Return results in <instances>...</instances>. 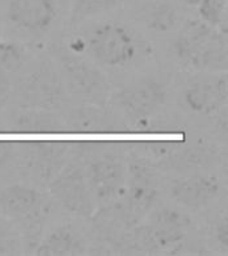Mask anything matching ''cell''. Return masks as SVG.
I'll list each match as a JSON object with an SVG mask.
<instances>
[{"label":"cell","instance_id":"6da1fadb","mask_svg":"<svg viewBox=\"0 0 228 256\" xmlns=\"http://www.w3.org/2000/svg\"><path fill=\"white\" fill-rule=\"evenodd\" d=\"M227 34L203 20H188L174 40L176 59L186 67L220 71L228 63Z\"/></svg>","mask_w":228,"mask_h":256},{"label":"cell","instance_id":"7a4b0ae2","mask_svg":"<svg viewBox=\"0 0 228 256\" xmlns=\"http://www.w3.org/2000/svg\"><path fill=\"white\" fill-rule=\"evenodd\" d=\"M0 211L19 224L24 243L35 250L50 215V203L44 195L26 184H12L0 192Z\"/></svg>","mask_w":228,"mask_h":256},{"label":"cell","instance_id":"3957f363","mask_svg":"<svg viewBox=\"0 0 228 256\" xmlns=\"http://www.w3.org/2000/svg\"><path fill=\"white\" fill-rule=\"evenodd\" d=\"M126 172L123 194L116 202L123 214L124 222L131 230L151 212L159 196V190L155 167L146 160L135 156Z\"/></svg>","mask_w":228,"mask_h":256},{"label":"cell","instance_id":"277c9868","mask_svg":"<svg viewBox=\"0 0 228 256\" xmlns=\"http://www.w3.org/2000/svg\"><path fill=\"white\" fill-rule=\"evenodd\" d=\"M58 60L67 92L91 103L100 104L107 99L110 83L99 68L71 51H59Z\"/></svg>","mask_w":228,"mask_h":256},{"label":"cell","instance_id":"5b68a950","mask_svg":"<svg viewBox=\"0 0 228 256\" xmlns=\"http://www.w3.org/2000/svg\"><path fill=\"white\" fill-rule=\"evenodd\" d=\"M18 103L23 108L55 111L66 103L67 90L62 76L47 64H40L26 76L15 90Z\"/></svg>","mask_w":228,"mask_h":256},{"label":"cell","instance_id":"8992f818","mask_svg":"<svg viewBox=\"0 0 228 256\" xmlns=\"http://www.w3.org/2000/svg\"><path fill=\"white\" fill-rule=\"evenodd\" d=\"M167 99V88L156 78H143L124 86L112 96V102L135 123L156 115Z\"/></svg>","mask_w":228,"mask_h":256},{"label":"cell","instance_id":"52a82bcc","mask_svg":"<svg viewBox=\"0 0 228 256\" xmlns=\"http://www.w3.org/2000/svg\"><path fill=\"white\" fill-rule=\"evenodd\" d=\"M87 50L98 63L122 67L134 59L136 46L127 28L116 23H103L90 35Z\"/></svg>","mask_w":228,"mask_h":256},{"label":"cell","instance_id":"ba28073f","mask_svg":"<svg viewBox=\"0 0 228 256\" xmlns=\"http://www.w3.org/2000/svg\"><path fill=\"white\" fill-rule=\"evenodd\" d=\"M51 195L68 212L90 218L95 211V199L88 184L84 168L78 164H66L50 182Z\"/></svg>","mask_w":228,"mask_h":256},{"label":"cell","instance_id":"9c48e42d","mask_svg":"<svg viewBox=\"0 0 228 256\" xmlns=\"http://www.w3.org/2000/svg\"><path fill=\"white\" fill-rule=\"evenodd\" d=\"M84 172L95 202L111 203L123 194L126 168L115 152H104L90 158Z\"/></svg>","mask_w":228,"mask_h":256},{"label":"cell","instance_id":"30bf717a","mask_svg":"<svg viewBox=\"0 0 228 256\" xmlns=\"http://www.w3.org/2000/svg\"><path fill=\"white\" fill-rule=\"evenodd\" d=\"M70 143L63 140H36L28 142L24 150L30 171L43 182H51L66 166Z\"/></svg>","mask_w":228,"mask_h":256},{"label":"cell","instance_id":"8fae6325","mask_svg":"<svg viewBox=\"0 0 228 256\" xmlns=\"http://www.w3.org/2000/svg\"><path fill=\"white\" fill-rule=\"evenodd\" d=\"M219 191V180L215 176L204 172L187 174L172 180L170 186V195L172 199L176 203L192 210L207 207L216 199Z\"/></svg>","mask_w":228,"mask_h":256},{"label":"cell","instance_id":"7c38bea8","mask_svg":"<svg viewBox=\"0 0 228 256\" xmlns=\"http://www.w3.org/2000/svg\"><path fill=\"white\" fill-rule=\"evenodd\" d=\"M7 19L16 27L31 34H43L58 15L55 0H8Z\"/></svg>","mask_w":228,"mask_h":256},{"label":"cell","instance_id":"4fadbf2b","mask_svg":"<svg viewBox=\"0 0 228 256\" xmlns=\"http://www.w3.org/2000/svg\"><path fill=\"white\" fill-rule=\"evenodd\" d=\"M63 119L67 132L74 134H116L124 127L114 112L98 103L72 108Z\"/></svg>","mask_w":228,"mask_h":256},{"label":"cell","instance_id":"5bb4252c","mask_svg":"<svg viewBox=\"0 0 228 256\" xmlns=\"http://www.w3.org/2000/svg\"><path fill=\"white\" fill-rule=\"evenodd\" d=\"M218 159L219 155L215 146L202 139L196 142H188V139H186L175 152H172L156 168L182 172L186 175L198 174L210 170Z\"/></svg>","mask_w":228,"mask_h":256},{"label":"cell","instance_id":"9a60e30c","mask_svg":"<svg viewBox=\"0 0 228 256\" xmlns=\"http://www.w3.org/2000/svg\"><path fill=\"white\" fill-rule=\"evenodd\" d=\"M227 99L228 82L226 75L196 80L188 84L183 91V102L188 110L204 115L219 112L227 106Z\"/></svg>","mask_w":228,"mask_h":256},{"label":"cell","instance_id":"2e32d148","mask_svg":"<svg viewBox=\"0 0 228 256\" xmlns=\"http://www.w3.org/2000/svg\"><path fill=\"white\" fill-rule=\"evenodd\" d=\"M90 219L98 243L111 248L112 252H120L130 228L124 222L118 202L104 204L99 211H94Z\"/></svg>","mask_w":228,"mask_h":256},{"label":"cell","instance_id":"e0dca14e","mask_svg":"<svg viewBox=\"0 0 228 256\" xmlns=\"http://www.w3.org/2000/svg\"><path fill=\"white\" fill-rule=\"evenodd\" d=\"M34 252L40 256L83 255L87 252V243L75 227L62 224L42 238Z\"/></svg>","mask_w":228,"mask_h":256},{"label":"cell","instance_id":"ac0fdd59","mask_svg":"<svg viewBox=\"0 0 228 256\" xmlns=\"http://www.w3.org/2000/svg\"><path fill=\"white\" fill-rule=\"evenodd\" d=\"M11 126L18 134L56 135L67 132L63 118L56 115L54 111L39 108H23V111L16 114L12 119Z\"/></svg>","mask_w":228,"mask_h":256},{"label":"cell","instance_id":"d6986e66","mask_svg":"<svg viewBox=\"0 0 228 256\" xmlns=\"http://www.w3.org/2000/svg\"><path fill=\"white\" fill-rule=\"evenodd\" d=\"M140 16L148 30L158 34H167L179 22V11L171 0H151L142 7Z\"/></svg>","mask_w":228,"mask_h":256},{"label":"cell","instance_id":"ffe728a7","mask_svg":"<svg viewBox=\"0 0 228 256\" xmlns=\"http://www.w3.org/2000/svg\"><path fill=\"white\" fill-rule=\"evenodd\" d=\"M198 8L200 20L227 34V0H202Z\"/></svg>","mask_w":228,"mask_h":256},{"label":"cell","instance_id":"44dd1931","mask_svg":"<svg viewBox=\"0 0 228 256\" xmlns=\"http://www.w3.org/2000/svg\"><path fill=\"white\" fill-rule=\"evenodd\" d=\"M150 222L159 224L162 227L184 232H187L188 228L192 227L191 216L187 215L186 212L171 207L159 208V210L152 212L151 216H150Z\"/></svg>","mask_w":228,"mask_h":256},{"label":"cell","instance_id":"7402d4cb","mask_svg":"<svg viewBox=\"0 0 228 256\" xmlns=\"http://www.w3.org/2000/svg\"><path fill=\"white\" fill-rule=\"evenodd\" d=\"M24 51L12 42H0V70L4 72H18L24 64Z\"/></svg>","mask_w":228,"mask_h":256},{"label":"cell","instance_id":"603a6c76","mask_svg":"<svg viewBox=\"0 0 228 256\" xmlns=\"http://www.w3.org/2000/svg\"><path fill=\"white\" fill-rule=\"evenodd\" d=\"M120 3V0H72V12L74 16L86 18L108 12Z\"/></svg>","mask_w":228,"mask_h":256},{"label":"cell","instance_id":"cb8c5ba5","mask_svg":"<svg viewBox=\"0 0 228 256\" xmlns=\"http://www.w3.org/2000/svg\"><path fill=\"white\" fill-rule=\"evenodd\" d=\"M22 243L15 227L10 223L0 222V255H15L19 254Z\"/></svg>","mask_w":228,"mask_h":256},{"label":"cell","instance_id":"d4e9b609","mask_svg":"<svg viewBox=\"0 0 228 256\" xmlns=\"http://www.w3.org/2000/svg\"><path fill=\"white\" fill-rule=\"evenodd\" d=\"M214 235L220 247L228 250V219L226 215H222L218 219L214 228Z\"/></svg>","mask_w":228,"mask_h":256},{"label":"cell","instance_id":"484cf974","mask_svg":"<svg viewBox=\"0 0 228 256\" xmlns=\"http://www.w3.org/2000/svg\"><path fill=\"white\" fill-rule=\"evenodd\" d=\"M14 155H15L14 143L8 140H0V166L8 163Z\"/></svg>","mask_w":228,"mask_h":256},{"label":"cell","instance_id":"4316f807","mask_svg":"<svg viewBox=\"0 0 228 256\" xmlns=\"http://www.w3.org/2000/svg\"><path fill=\"white\" fill-rule=\"evenodd\" d=\"M11 92V83L8 79L7 72H4L3 70H0V104L6 102Z\"/></svg>","mask_w":228,"mask_h":256},{"label":"cell","instance_id":"83f0119b","mask_svg":"<svg viewBox=\"0 0 228 256\" xmlns=\"http://www.w3.org/2000/svg\"><path fill=\"white\" fill-rule=\"evenodd\" d=\"M180 2L188 6V7H198L202 0H180Z\"/></svg>","mask_w":228,"mask_h":256}]
</instances>
